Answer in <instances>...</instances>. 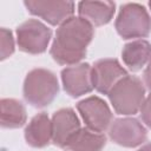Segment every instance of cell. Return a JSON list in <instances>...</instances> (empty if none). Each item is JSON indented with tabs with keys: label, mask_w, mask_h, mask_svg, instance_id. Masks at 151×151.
I'll return each mask as SVG.
<instances>
[{
	"label": "cell",
	"mask_w": 151,
	"mask_h": 151,
	"mask_svg": "<svg viewBox=\"0 0 151 151\" xmlns=\"http://www.w3.org/2000/svg\"><path fill=\"white\" fill-rule=\"evenodd\" d=\"M0 59L5 60L9 55L13 54L14 52V39H13V33L2 27L0 29Z\"/></svg>",
	"instance_id": "obj_17"
},
{
	"label": "cell",
	"mask_w": 151,
	"mask_h": 151,
	"mask_svg": "<svg viewBox=\"0 0 151 151\" xmlns=\"http://www.w3.org/2000/svg\"><path fill=\"white\" fill-rule=\"evenodd\" d=\"M0 107L2 127L18 129L26 123V110L20 100L13 98H4L0 101Z\"/></svg>",
	"instance_id": "obj_16"
},
{
	"label": "cell",
	"mask_w": 151,
	"mask_h": 151,
	"mask_svg": "<svg viewBox=\"0 0 151 151\" xmlns=\"http://www.w3.org/2000/svg\"><path fill=\"white\" fill-rule=\"evenodd\" d=\"M124 64L133 72L142 70L151 58V45L144 39L127 42L122 51Z\"/></svg>",
	"instance_id": "obj_14"
},
{
	"label": "cell",
	"mask_w": 151,
	"mask_h": 151,
	"mask_svg": "<svg viewBox=\"0 0 151 151\" xmlns=\"http://www.w3.org/2000/svg\"><path fill=\"white\" fill-rule=\"evenodd\" d=\"M149 6H150V8H151V1H150V2H149Z\"/></svg>",
	"instance_id": "obj_21"
},
{
	"label": "cell",
	"mask_w": 151,
	"mask_h": 151,
	"mask_svg": "<svg viewBox=\"0 0 151 151\" xmlns=\"http://www.w3.org/2000/svg\"><path fill=\"white\" fill-rule=\"evenodd\" d=\"M106 144V137L103 133L80 129L68 142L66 149L71 151H101Z\"/></svg>",
	"instance_id": "obj_15"
},
{
	"label": "cell",
	"mask_w": 151,
	"mask_h": 151,
	"mask_svg": "<svg viewBox=\"0 0 151 151\" xmlns=\"http://www.w3.org/2000/svg\"><path fill=\"white\" fill-rule=\"evenodd\" d=\"M17 44L20 51L29 54H40L47 50L52 31L37 19H28L18 26Z\"/></svg>",
	"instance_id": "obj_5"
},
{
	"label": "cell",
	"mask_w": 151,
	"mask_h": 151,
	"mask_svg": "<svg viewBox=\"0 0 151 151\" xmlns=\"http://www.w3.org/2000/svg\"><path fill=\"white\" fill-rule=\"evenodd\" d=\"M22 93L25 100L38 109L50 105L59 93V83L55 74L46 68L29 71L24 80Z\"/></svg>",
	"instance_id": "obj_2"
},
{
	"label": "cell",
	"mask_w": 151,
	"mask_h": 151,
	"mask_svg": "<svg viewBox=\"0 0 151 151\" xmlns=\"http://www.w3.org/2000/svg\"><path fill=\"white\" fill-rule=\"evenodd\" d=\"M107 96L116 113L136 114L145 100V87L138 77L127 74L111 88Z\"/></svg>",
	"instance_id": "obj_3"
},
{
	"label": "cell",
	"mask_w": 151,
	"mask_h": 151,
	"mask_svg": "<svg viewBox=\"0 0 151 151\" xmlns=\"http://www.w3.org/2000/svg\"><path fill=\"white\" fill-rule=\"evenodd\" d=\"M52 142L54 145L66 149L71 138L81 129L80 122L73 109L64 107L53 113L52 117Z\"/></svg>",
	"instance_id": "obj_11"
},
{
	"label": "cell",
	"mask_w": 151,
	"mask_h": 151,
	"mask_svg": "<svg viewBox=\"0 0 151 151\" xmlns=\"http://www.w3.org/2000/svg\"><path fill=\"white\" fill-rule=\"evenodd\" d=\"M77 110L86 127L91 131L101 133L112 123L113 116L109 105L97 96H91L80 100L77 104Z\"/></svg>",
	"instance_id": "obj_6"
},
{
	"label": "cell",
	"mask_w": 151,
	"mask_h": 151,
	"mask_svg": "<svg viewBox=\"0 0 151 151\" xmlns=\"http://www.w3.org/2000/svg\"><path fill=\"white\" fill-rule=\"evenodd\" d=\"M127 76L126 70L117 59H100L94 63L91 71L92 85L99 93L109 94L111 88L124 77Z\"/></svg>",
	"instance_id": "obj_9"
},
{
	"label": "cell",
	"mask_w": 151,
	"mask_h": 151,
	"mask_svg": "<svg viewBox=\"0 0 151 151\" xmlns=\"http://www.w3.org/2000/svg\"><path fill=\"white\" fill-rule=\"evenodd\" d=\"M116 12L113 1H80L78 4L79 17L92 26H103L111 21Z\"/></svg>",
	"instance_id": "obj_13"
},
{
	"label": "cell",
	"mask_w": 151,
	"mask_h": 151,
	"mask_svg": "<svg viewBox=\"0 0 151 151\" xmlns=\"http://www.w3.org/2000/svg\"><path fill=\"white\" fill-rule=\"evenodd\" d=\"M143 80H144V84L151 90V58L149 60V64L144 71V74H143Z\"/></svg>",
	"instance_id": "obj_19"
},
{
	"label": "cell",
	"mask_w": 151,
	"mask_h": 151,
	"mask_svg": "<svg viewBox=\"0 0 151 151\" xmlns=\"http://www.w3.org/2000/svg\"><path fill=\"white\" fill-rule=\"evenodd\" d=\"M140 117H142V120L149 127H151V94H149L145 98L140 107Z\"/></svg>",
	"instance_id": "obj_18"
},
{
	"label": "cell",
	"mask_w": 151,
	"mask_h": 151,
	"mask_svg": "<svg viewBox=\"0 0 151 151\" xmlns=\"http://www.w3.org/2000/svg\"><path fill=\"white\" fill-rule=\"evenodd\" d=\"M110 138L124 147H136L146 140L147 131L136 118H117L111 124Z\"/></svg>",
	"instance_id": "obj_7"
},
{
	"label": "cell",
	"mask_w": 151,
	"mask_h": 151,
	"mask_svg": "<svg viewBox=\"0 0 151 151\" xmlns=\"http://www.w3.org/2000/svg\"><path fill=\"white\" fill-rule=\"evenodd\" d=\"M53 137L52 120L47 113L40 112L35 114L25 129L26 143L32 147H45L50 144Z\"/></svg>",
	"instance_id": "obj_12"
},
{
	"label": "cell",
	"mask_w": 151,
	"mask_h": 151,
	"mask_svg": "<svg viewBox=\"0 0 151 151\" xmlns=\"http://www.w3.org/2000/svg\"><path fill=\"white\" fill-rule=\"evenodd\" d=\"M114 27L123 39L145 38L151 32V17L143 5L129 2L120 7Z\"/></svg>",
	"instance_id": "obj_4"
},
{
	"label": "cell",
	"mask_w": 151,
	"mask_h": 151,
	"mask_svg": "<svg viewBox=\"0 0 151 151\" xmlns=\"http://www.w3.org/2000/svg\"><path fill=\"white\" fill-rule=\"evenodd\" d=\"M24 5L26 6L27 11L37 15L45 21H47L50 25H61L67 19L72 18L74 13V2L72 1H35V0H28L24 1Z\"/></svg>",
	"instance_id": "obj_8"
},
{
	"label": "cell",
	"mask_w": 151,
	"mask_h": 151,
	"mask_svg": "<svg viewBox=\"0 0 151 151\" xmlns=\"http://www.w3.org/2000/svg\"><path fill=\"white\" fill-rule=\"evenodd\" d=\"M94 34L93 26L80 17H72L55 32L50 53L59 65H77L86 55V48Z\"/></svg>",
	"instance_id": "obj_1"
},
{
	"label": "cell",
	"mask_w": 151,
	"mask_h": 151,
	"mask_svg": "<svg viewBox=\"0 0 151 151\" xmlns=\"http://www.w3.org/2000/svg\"><path fill=\"white\" fill-rule=\"evenodd\" d=\"M138 151H151V143L145 144V145H144V146H142Z\"/></svg>",
	"instance_id": "obj_20"
},
{
	"label": "cell",
	"mask_w": 151,
	"mask_h": 151,
	"mask_svg": "<svg viewBox=\"0 0 151 151\" xmlns=\"http://www.w3.org/2000/svg\"><path fill=\"white\" fill-rule=\"evenodd\" d=\"M91 71L92 67L87 63L64 68L61 71V81L65 92L73 98L90 93L93 90Z\"/></svg>",
	"instance_id": "obj_10"
}]
</instances>
